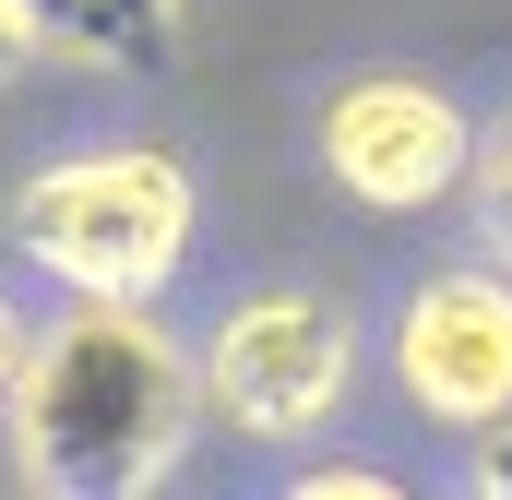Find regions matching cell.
Here are the masks:
<instances>
[{"instance_id":"obj_1","label":"cell","mask_w":512,"mask_h":500,"mask_svg":"<svg viewBox=\"0 0 512 500\" xmlns=\"http://www.w3.org/2000/svg\"><path fill=\"white\" fill-rule=\"evenodd\" d=\"M12 417V477L48 500H143L203 429V358L155 322V298H72L24 381L0 393Z\"/></svg>"},{"instance_id":"obj_2","label":"cell","mask_w":512,"mask_h":500,"mask_svg":"<svg viewBox=\"0 0 512 500\" xmlns=\"http://www.w3.org/2000/svg\"><path fill=\"white\" fill-rule=\"evenodd\" d=\"M12 239L72 298H155L191 262V179L155 143H84V155H60V167L24 179Z\"/></svg>"},{"instance_id":"obj_3","label":"cell","mask_w":512,"mask_h":500,"mask_svg":"<svg viewBox=\"0 0 512 500\" xmlns=\"http://www.w3.org/2000/svg\"><path fill=\"white\" fill-rule=\"evenodd\" d=\"M346 381H358V322L334 298H310V286L239 298L215 322V346H203V405L227 429H251V441H310L346 405Z\"/></svg>"},{"instance_id":"obj_4","label":"cell","mask_w":512,"mask_h":500,"mask_svg":"<svg viewBox=\"0 0 512 500\" xmlns=\"http://www.w3.org/2000/svg\"><path fill=\"white\" fill-rule=\"evenodd\" d=\"M310 143H322L334 191L370 203V215H429V203H453L477 179V120L429 72H346L322 96V131Z\"/></svg>"},{"instance_id":"obj_5","label":"cell","mask_w":512,"mask_h":500,"mask_svg":"<svg viewBox=\"0 0 512 500\" xmlns=\"http://www.w3.org/2000/svg\"><path fill=\"white\" fill-rule=\"evenodd\" d=\"M393 381L417 393V417L441 429H489L512 417V262L501 274H429L393 310Z\"/></svg>"},{"instance_id":"obj_6","label":"cell","mask_w":512,"mask_h":500,"mask_svg":"<svg viewBox=\"0 0 512 500\" xmlns=\"http://www.w3.org/2000/svg\"><path fill=\"white\" fill-rule=\"evenodd\" d=\"M24 12L84 72H167L179 60V0H24Z\"/></svg>"},{"instance_id":"obj_7","label":"cell","mask_w":512,"mask_h":500,"mask_svg":"<svg viewBox=\"0 0 512 500\" xmlns=\"http://www.w3.org/2000/svg\"><path fill=\"white\" fill-rule=\"evenodd\" d=\"M465 191H477V227H489V250L512 262V120H501V131H477V179H465Z\"/></svg>"},{"instance_id":"obj_8","label":"cell","mask_w":512,"mask_h":500,"mask_svg":"<svg viewBox=\"0 0 512 500\" xmlns=\"http://www.w3.org/2000/svg\"><path fill=\"white\" fill-rule=\"evenodd\" d=\"M298 500H405L382 477V465H310V477H298Z\"/></svg>"},{"instance_id":"obj_9","label":"cell","mask_w":512,"mask_h":500,"mask_svg":"<svg viewBox=\"0 0 512 500\" xmlns=\"http://www.w3.org/2000/svg\"><path fill=\"white\" fill-rule=\"evenodd\" d=\"M465 489H477V500H512V417H489V429H477V465H465Z\"/></svg>"},{"instance_id":"obj_10","label":"cell","mask_w":512,"mask_h":500,"mask_svg":"<svg viewBox=\"0 0 512 500\" xmlns=\"http://www.w3.org/2000/svg\"><path fill=\"white\" fill-rule=\"evenodd\" d=\"M48 36H36V12L24 0H0V84H24V60H36Z\"/></svg>"},{"instance_id":"obj_11","label":"cell","mask_w":512,"mask_h":500,"mask_svg":"<svg viewBox=\"0 0 512 500\" xmlns=\"http://www.w3.org/2000/svg\"><path fill=\"white\" fill-rule=\"evenodd\" d=\"M24 346H36V334H24V310H12V298H0V393H12V381H24Z\"/></svg>"}]
</instances>
